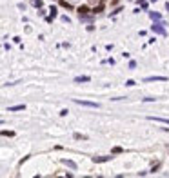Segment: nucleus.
Listing matches in <instances>:
<instances>
[{"instance_id":"f257e3e1","label":"nucleus","mask_w":169,"mask_h":178,"mask_svg":"<svg viewBox=\"0 0 169 178\" xmlns=\"http://www.w3.org/2000/svg\"><path fill=\"white\" fill-rule=\"evenodd\" d=\"M75 104L86 105V107H93V109H98V107H100V104H96V102H87V100H75Z\"/></svg>"},{"instance_id":"f03ea898","label":"nucleus","mask_w":169,"mask_h":178,"mask_svg":"<svg viewBox=\"0 0 169 178\" xmlns=\"http://www.w3.org/2000/svg\"><path fill=\"white\" fill-rule=\"evenodd\" d=\"M151 31H153V33H158V35H164V36H166V29H164V24H160V22L153 24V26H151Z\"/></svg>"},{"instance_id":"7ed1b4c3","label":"nucleus","mask_w":169,"mask_h":178,"mask_svg":"<svg viewBox=\"0 0 169 178\" xmlns=\"http://www.w3.org/2000/svg\"><path fill=\"white\" fill-rule=\"evenodd\" d=\"M154 80H156V82H166L167 76H147V78H145V82H154Z\"/></svg>"},{"instance_id":"20e7f679","label":"nucleus","mask_w":169,"mask_h":178,"mask_svg":"<svg viewBox=\"0 0 169 178\" xmlns=\"http://www.w3.org/2000/svg\"><path fill=\"white\" fill-rule=\"evenodd\" d=\"M107 160H111V156H95V158H93V162H96V163H100V162H107Z\"/></svg>"},{"instance_id":"39448f33","label":"nucleus","mask_w":169,"mask_h":178,"mask_svg":"<svg viewBox=\"0 0 169 178\" xmlns=\"http://www.w3.org/2000/svg\"><path fill=\"white\" fill-rule=\"evenodd\" d=\"M147 118L154 122H162V124H169V118H158V116H147Z\"/></svg>"},{"instance_id":"423d86ee","label":"nucleus","mask_w":169,"mask_h":178,"mask_svg":"<svg viewBox=\"0 0 169 178\" xmlns=\"http://www.w3.org/2000/svg\"><path fill=\"white\" fill-rule=\"evenodd\" d=\"M62 163H65V165H67V167H71V169H77V163H75L73 160H65V158H64V160H62Z\"/></svg>"},{"instance_id":"0eeeda50","label":"nucleus","mask_w":169,"mask_h":178,"mask_svg":"<svg viewBox=\"0 0 169 178\" xmlns=\"http://www.w3.org/2000/svg\"><path fill=\"white\" fill-rule=\"evenodd\" d=\"M26 109V105H13V107H9V111H24Z\"/></svg>"},{"instance_id":"6e6552de","label":"nucleus","mask_w":169,"mask_h":178,"mask_svg":"<svg viewBox=\"0 0 169 178\" xmlns=\"http://www.w3.org/2000/svg\"><path fill=\"white\" fill-rule=\"evenodd\" d=\"M89 80H91L89 76H77L75 78V82H89Z\"/></svg>"},{"instance_id":"1a4fd4ad","label":"nucleus","mask_w":169,"mask_h":178,"mask_svg":"<svg viewBox=\"0 0 169 178\" xmlns=\"http://www.w3.org/2000/svg\"><path fill=\"white\" fill-rule=\"evenodd\" d=\"M149 16H151L153 20H160V18H162V15H160V13H149Z\"/></svg>"},{"instance_id":"9d476101","label":"nucleus","mask_w":169,"mask_h":178,"mask_svg":"<svg viewBox=\"0 0 169 178\" xmlns=\"http://www.w3.org/2000/svg\"><path fill=\"white\" fill-rule=\"evenodd\" d=\"M2 136H15L13 131H2Z\"/></svg>"},{"instance_id":"9b49d317","label":"nucleus","mask_w":169,"mask_h":178,"mask_svg":"<svg viewBox=\"0 0 169 178\" xmlns=\"http://www.w3.org/2000/svg\"><path fill=\"white\" fill-rule=\"evenodd\" d=\"M87 11H89V9H87L86 6H84V7H78V13H80V15H86Z\"/></svg>"},{"instance_id":"f8f14e48","label":"nucleus","mask_w":169,"mask_h":178,"mask_svg":"<svg viewBox=\"0 0 169 178\" xmlns=\"http://www.w3.org/2000/svg\"><path fill=\"white\" fill-rule=\"evenodd\" d=\"M33 6L35 7H42V0H33Z\"/></svg>"},{"instance_id":"ddd939ff","label":"nucleus","mask_w":169,"mask_h":178,"mask_svg":"<svg viewBox=\"0 0 169 178\" xmlns=\"http://www.w3.org/2000/svg\"><path fill=\"white\" fill-rule=\"evenodd\" d=\"M75 138H77V140H80V138H82V140H86L87 136H84V134H80V133H75Z\"/></svg>"},{"instance_id":"4468645a","label":"nucleus","mask_w":169,"mask_h":178,"mask_svg":"<svg viewBox=\"0 0 169 178\" xmlns=\"http://www.w3.org/2000/svg\"><path fill=\"white\" fill-rule=\"evenodd\" d=\"M49 11H51V18H55L56 16V7H51Z\"/></svg>"},{"instance_id":"2eb2a0df","label":"nucleus","mask_w":169,"mask_h":178,"mask_svg":"<svg viewBox=\"0 0 169 178\" xmlns=\"http://www.w3.org/2000/svg\"><path fill=\"white\" fill-rule=\"evenodd\" d=\"M129 67L135 69V67H137V62H135V60H131V62H129Z\"/></svg>"},{"instance_id":"dca6fc26","label":"nucleus","mask_w":169,"mask_h":178,"mask_svg":"<svg viewBox=\"0 0 169 178\" xmlns=\"http://www.w3.org/2000/svg\"><path fill=\"white\" fill-rule=\"evenodd\" d=\"M125 86H127V87H131V86H135V80H127V82H125Z\"/></svg>"},{"instance_id":"f3484780","label":"nucleus","mask_w":169,"mask_h":178,"mask_svg":"<svg viewBox=\"0 0 169 178\" xmlns=\"http://www.w3.org/2000/svg\"><path fill=\"white\" fill-rule=\"evenodd\" d=\"M2 124H4V120H0V125H2Z\"/></svg>"},{"instance_id":"a211bd4d","label":"nucleus","mask_w":169,"mask_h":178,"mask_svg":"<svg viewBox=\"0 0 169 178\" xmlns=\"http://www.w3.org/2000/svg\"><path fill=\"white\" fill-rule=\"evenodd\" d=\"M151 2H156V0H151Z\"/></svg>"}]
</instances>
